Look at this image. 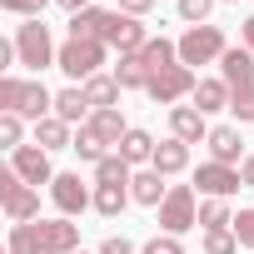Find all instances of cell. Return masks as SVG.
Masks as SVG:
<instances>
[{
	"label": "cell",
	"mask_w": 254,
	"mask_h": 254,
	"mask_svg": "<svg viewBox=\"0 0 254 254\" xmlns=\"http://www.w3.org/2000/svg\"><path fill=\"white\" fill-rule=\"evenodd\" d=\"M15 65H25V70H50L55 60H60V50H55V40H50V25L45 20H20L15 25Z\"/></svg>",
	"instance_id": "1"
},
{
	"label": "cell",
	"mask_w": 254,
	"mask_h": 254,
	"mask_svg": "<svg viewBox=\"0 0 254 254\" xmlns=\"http://www.w3.org/2000/svg\"><path fill=\"white\" fill-rule=\"evenodd\" d=\"M25 234H30L35 254H75V249H80V224L65 219V214H55V219H30Z\"/></svg>",
	"instance_id": "2"
},
{
	"label": "cell",
	"mask_w": 254,
	"mask_h": 254,
	"mask_svg": "<svg viewBox=\"0 0 254 254\" xmlns=\"http://www.w3.org/2000/svg\"><path fill=\"white\" fill-rule=\"evenodd\" d=\"M0 204H5V219H10V224H30V219H40V190L25 185L10 165L0 170Z\"/></svg>",
	"instance_id": "3"
},
{
	"label": "cell",
	"mask_w": 254,
	"mask_h": 254,
	"mask_svg": "<svg viewBox=\"0 0 254 254\" xmlns=\"http://www.w3.org/2000/svg\"><path fill=\"white\" fill-rule=\"evenodd\" d=\"M175 45H180V65H190V70H194V65H214V60H224V50H229L219 25H190Z\"/></svg>",
	"instance_id": "4"
},
{
	"label": "cell",
	"mask_w": 254,
	"mask_h": 254,
	"mask_svg": "<svg viewBox=\"0 0 254 254\" xmlns=\"http://www.w3.org/2000/svg\"><path fill=\"white\" fill-rule=\"evenodd\" d=\"M199 224V190L194 185H170L165 204H160V229L165 234H185Z\"/></svg>",
	"instance_id": "5"
},
{
	"label": "cell",
	"mask_w": 254,
	"mask_h": 254,
	"mask_svg": "<svg viewBox=\"0 0 254 254\" xmlns=\"http://www.w3.org/2000/svg\"><path fill=\"white\" fill-rule=\"evenodd\" d=\"M105 50H110L105 40H65L55 65H60L70 80H80V85H85V80H95V75H100V65H105Z\"/></svg>",
	"instance_id": "6"
},
{
	"label": "cell",
	"mask_w": 254,
	"mask_h": 254,
	"mask_svg": "<svg viewBox=\"0 0 254 254\" xmlns=\"http://www.w3.org/2000/svg\"><path fill=\"white\" fill-rule=\"evenodd\" d=\"M115 30H120V10H100V5H85V10H75L70 15V40H115Z\"/></svg>",
	"instance_id": "7"
},
{
	"label": "cell",
	"mask_w": 254,
	"mask_h": 254,
	"mask_svg": "<svg viewBox=\"0 0 254 254\" xmlns=\"http://www.w3.org/2000/svg\"><path fill=\"white\" fill-rule=\"evenodd\" d=\"M194 190L204 194V199H234L239 190H244V175L234 170V165H199L194 170Z\"/></svg>",
	"instance_id": "8"
},
{
	"label": "cell",
	"mask_w": 254,
	"mask_h": 254,
	"mask_svg": "<svg viewBox=\"0 0 254 254\" xmlns=\"http://www.w3.org/2000/svg\"><path fill=\"white\" fill-rule=\"evenodd\" d=\"M194 85H199V75L190 70V65H170V70H160L155 80H150V100L155 105H175V100H185V95H194Z\"/></svg>",
	"instance_id": "9"
},
{
	"label": "cell",
	"mask_w": 254,
	"mask_h": 254,
	"mask_svg": "<svg viewBox=\"0 0 254 254\" xmlns=\"http://www.w3.org/2000/svg\"><path fill=\"white\" fill-rule=\"evenodd\" d=\"M10 170L25 180V185H55V170H50V150H40V145H20L15 155H10Z\"/></svg>",
	"instance_id": "10"
},
{
	"label": "cell",
	"mask_w": 254,
	"mask_h": 254,
	"mask_svg": "<svg viewBox=\"0 0 254 254\" xmlns=\"http://www.w3.org/2000/svg\"><path fill=\"white\" fill-rule=\"evenodd\" d=\"M50 199H55V209H60L65 219H75V214H85V209L95 204V194L85 190V180H80V175H55Z\"/></svg>",
	"instance_id": "11"
},
{
	"label": "cell",
	"mask_w": 254,
	"mask_h": 254,
	"mask_svg": "<svg viewBox=\"0 0 254 254\" xmlns=\"http://www.w3.org/2000/svg\"><path fill=\"white\" fill-rule=\"evenodd\" d=\"M209 160L214 165H244V140H239V125H214V130H209Z\"/></svg>",
	"instance_id": "12"
},
{
	"label": "cell",
	"mask_w": 254,
	"mask_h": 254,
	"mask_svg": "<svg viewBox=\"0 0 254 254\" xmlns=\"http://www.w3.org/2000/svg\"><path fill=\"white\" fill-rule=\"evenodd\" d=\"M170 135L185 140V145H204V140H209V125H204V115H199L194 105H175V110H170Z\"/></svg>",
	"instance_id": "13"
},
{
	"label": "cell",
	"mask_w": 254,
	"mask_h": 254,
	"mask_svg": "<svg viewBox=\"0 0 254 254\" xmlns=\"http://www.w3.org/2000/svg\"><path fill=\"white\" fill-rule=\"evenodd\" d=\"M219 80H224L229 90L254 85V55H249L244 45H229V50H224V60H219Z\"/></svg>",
	"instance_id": "14"
},
{
	"label": "cell",
	"mask_w": 254,
	"mask_h": 254,
	"mask_svg": "<svg viewBox=\"0 0 254 254\" xmlns=\"http://www.w3.org/2000/svg\"><path fill=\"white\" fill-rule=\"evenodd\" d=\"M20 120H45V115H55V95L40 85V80H25V90H20V110H15Z\"/></svg>",
	"instance_id": "15"
},
{
	"label": "cell",
	"mask_w": 254,
	"mask_h": 254,
	"mask_svg": "<svg viewBox=\"0 0 254 254\" xmlns=\"http://www.w3.org/2000/svg\"><path fill=\"white\" fill-rule=\"evenodd\" d=\"M165 194H170V185H165V175H160V170H140V175L130 180V199H135V204L160 209V204H165Z\"/></svg>",
	"instance_id": "16"
},
{
	"label": "cell",
	"mask_w": 254,
	"mask_h": 254,
	"mask_svg": "<svg viewBox=\"0 0 254 254\" xmlns=\"http://www.w3.org/2000/svg\"><path fill=\"white\" fill-rule=\"evenodd\" d=\"M150 170H160L165 180H170V175H185V170H190V145H185V140H175V135H170V140H160V150H155V165H150Z\"/></svg>",
	"instance_id": "17"
},
{
	"label": "cell",
	"mask_w": 254,
	"mask_h": 254,
	"mask_svg": "<svg viewBox=\"0 0 254 254\" xmlns=\"http://www.w3.org/2000/svg\"><path fill=\"white\" fill-rule=\"evenodd\" d=\"M155 150H160V140H155L150 130H135V125H130V135L120 140V150H115V155H125L130 165H155Z\"/></svg>",
	"instance_id": "18"
},
{
	"label": "cell",
	"mask_w": 254,
	"mask_h": 254,
	"mask_svg": "<svg viewBox=\"0 0 254 254\" xmlns=\"http://www.w3.org/2000/svg\"><path fill=\"white\" fill-rule=\"evenodd\" d=\"M55 115H60L65 125H85V115H95L90 100H85V85H65V90L55 95Z\"/></svg>",
	"instance_id": "19"
},
{
	"label": "cell",
	"mask_w": 254,
	"mask_h": 254,
	"mask_svg": "<svg viewBox=\"0 0 254 254\" xmlns=\"http://www.w3.org/2000/svg\"><path fill=\"white\" fill-rule=\"evenodd\" d=\"M35 145L55 155V150H70V145H75V135H70V125H65L60 115H45V120L35 125Z\"/></svg>",
	"instance_id": "20"
},
{
	"label": "cell",
	"mask_w": 254,
	"mask_h": 254,
	"mask_svg": "<svg viewBox=\"0 0 254 254\" xmlns=\"http://www.w3.org/2000/svg\"><path fill=\"white\" fill-rule=\"evenodd\" d=\"M85 125H90V130H95L105 145H115V150H120V140H125V135H130V125H125V115H120V110H95Z\"/></svg>",
	"instance_id": "21"
},
{
	"label": "cell",
	"mask_w": 254,
	"mask_h": 254,
	"mask_svg": "<svg viewBox=\"0 0 254 254\" xmlns=\"http://www.w3.org/2000/svg\"><path fill=\"white\" fill-rule=\"evenodd\" d=\"M140 60L150 65V80H155L160 70H170V65H180V45H175V40H165V35H150V45L140 50Z\"/></svg>",
	"instance_id": "22"
},
{
	"label": "cell",
	"mask_w": 254,
	"mask_h": 254,
	"mask_svg": "<svg viewBox=\"0 0 254 254\" xmlns=\"http://www.w3.org/2000/svg\"><path fill=\"white\" fill-rule=\"evenodd\" d=\"M85 100H90V110H120V80L115 75L85 80Z\"/></svg>",
	"instance_id": "23"
},
{
	"label": "cell",
	"mask_w": 254,
	"mask_h": 254,
	"mask_svg": "<svg viewBox=\"0 0 254 254\" xmlns=\"http://www.w3.org/2000/svg\"><path fill=\"white\" fill-rule=\"evenodd\" d=\"M190 100H194V110H199V115H214V110H229V85H224V80H199Z\"/></svg>",
	"instance_id": "24"
},
{
	"label": "cell",
	"mask_w": 254,
	"mask_h": 254,
	"mask_svg": "<svg viewBox=\"0 0 254 254\" xmlns=\"http://www.w3.org/2000/svg\"><path fill=\"white\" fill-rule=\"evenodd\" d=\"M115 80H120V90H150V65L140 55H120Z\"/></svg>",
	"instance_id": "25"
},
{
	"label": "cell",
	"mask_w": 254,
	"mask_h": 254,
	"mask_svg": "<svg viewBox=\"0 0 254 254\" xmlns=\"http://www.w3.org/2000/svg\"><path fill=\"white\" fill-rule=\"evenodd\" d=\"M125 204H130V185H95V209L105 219H120Z\"/></svg>",
	"instance_id": "26"
},
{
	"label": "cell",
	"mask_w": 254,
	"mask_h": 254,
	"mask_svg": "<svg viewBox=\"0 0 254 254\" xmlns=\"http://www.w3.org/2000/svg\"><path fill=\"white\" fill-rule=\"evenodd\" d=\"M70 150H75V155H80L85 165H100V160L110 155V145H105V140H100V135L90 130V125H80V130H75V145H70Z\"/></svg>",
	"instance_id": "27"
},
{
	"label": "cell",
	"mask_w": 254,
	"mask_h": 254,
	"mask_svg": "<svg viewBox=\"0 0 254 254\" xmlns=\"http://www.w3.org/2000/svg\"><path fill=\"white\" fill-rule=\"evenodd\" d=\"M135 175H130V160L125 155H105L100 165H95V185H130Z\"/></svg>",
	"instance_id": "28"
},
{
	"label": "cell",
	"mask_w": 254,
	"mask_h": 254,
	"mask_svg": "<svg viewBox=\"0 0 254 254\" xmlns=\"http://www.w3.org/2000/svg\"><path fill=\"white\" fill-rule=\"evenodd\" d=\"M234 214H229V199H199V229H229Z\"/></svg>",
	"instance_id": "29"
},
{
	"label": "cell",
	"mask_w": 254,
	"mask_h": 254,
	"mask_svg": "<svg viewBox=\"0 0 254 254\" xmlns=\"http://www.w3.org/2000/svg\"><path fill=\"white\" fill-rule=\"evenodd\" d=\"M229 115H234L239 125H254V85H239V90H229Z\"/></svg>",
	"instance_id": "30"
},
{
	"label": "cell",
	"mask_w": 254,
	"mask_h": 254,
	"mask_svg": "<svg viewBox=\"0 0 254 254\" xmlns=\"http://www.w3.org/2000/svg\"><path fill=\"white\" fill-rule=\"evenodd\" d=\"M20 140H25V120H20V115H0V145L15 155V150H20Z\"/></svg>",
	"instance_id": "31"
},
{
	"label": "cell",
	"mask_w": 254,
	"mask_h": 254,
	"mask_svg": "<svg viewBox=\"0 0 254 254\" xmlns=\"http://www.w3.org/2000/svg\"><path fill=\"white\" fill-rule=\"evenodd\" d=\"M204 254H239L234 229H204Z\"/></svg>",
	"instance_id": "32"
},
{
	"label": "cell",
	"mask_w": 254,
	"mask_h": 254,
	"mask_svg": "<svg viewBox=\"0 0 254 254\" xmlns=\"http://www.w3.org/2000/svg\"><path fill=\"white\" fill-rule=\"evenodd\" d=\"M20 90H25V80H15V75L0 80V115H15L20 110Z\"/></svg>",
	"instance_id": "33"
},
{
	"label": "cell",
	"mask_w": 254,
	"mask_h": 254,
	"mask_svg": "<svg viewBox=\"0 0 254 254\" xmlns=\"http://www.w3.org/2000/svg\"><path fill=\"white\" fill-rule=\"evenodd\" d=\"M229 229H234V239H239V249H254V204H249V209H239Z\"/></svg>",
	"instance_id": "34"
},
{
	"label": "cell",
	"mask_w": 254,
	"mask_h": 254,
	"mask_svg": "<svg viewBox=\"0 0 254 254\" xmlns=\"http://www.w3.org/2000/svg\"><path fill=\"white\" fill-rule=\"evenodd\" d=\"M10 15H20V20H40V10L45 5H55V0H0Z\"/></svg>",
	"instance_id": "35"
},
{
	"label": "cell",
	"mask_w": 254,
	"mask_h": 254,
	"mask_svg": "<svg viewBox=\"0 0 254 254\" xmlns=\"http://www.w3.org/2000/svg\"><path fill=\"white\" fill-rule=\"evenodd\" d=\"M209 10H214V0H180V20H190V25H204Z\"/></svg>",
	"instance_id": "36"
},
{
	"label": "cell",
	"mask_w": 254,
	"mask_h": 254,
	"mask_svg": "<svg viewBox=\"0 0 254 254\" xmlns=\"http://www.w3.org/2000/svg\"><path fill=\"white\" fill-rule=\"evenodd\" d=\"M140 254H185V244H180V234H155Z\"/></svg>",
	"instance_id": "37"
},
{
	"label": "cell",
	"mask_w": 254,
	"mask_h": 254,
	"mask_svg": "<svg viewBox=\"0 0 254 254\" xmlns=\"http://www.w3.org/2000/svg\"><path fill=\"white\" fill-rule=\"evenodd\" d=\"M10 254H35V244H30L25 224H10Z\"/></svg>",
	"instance_id": "38"
},
{
	"label": "cell",
	"mask_w": 254,
	"mask_h": 254,
	"mask_svg": "<svg viewBox=\"0 0 254 254\" xmlns=\"http://www.w3.org/2000/svg\"><path fill=\"white\" fill-rule=\"evenodd\" d=\"M95 254H135V244L125 239V234H110V239H105V244H100Z\"/></svg>",
	"instance_id": "39"
},
{
	"label": "cell",
	"mask_w": 254,
	"mask_h": 254,
	"mask_svg": "<svg viewBox=\"0 0 254 254\" xmlns=\"http://www.w3.org/2000/svg\"><path fill=\"white\" fill-rule=\"evenodd\" d=\"M155 5H160V0H120V10H125V15H150Z\"/></svg>",
	"instance_id": "40"
},
{
	"label": "cell",
	"mask_w": 254,
	"mask_h": 254,
	"mask_svg": "<svg viewBox=\"0 0 254 254\" xmlns=\"http://www.w3.org/2000/svg\"><path fill=\"white\" fill-rule=\"evenodd\" d=\"M239 175H244V190H254V150L244 155V165H239Z\"/></svg>",
	"instance_id": "41"
},
{
	"label": "cell",
	"mask_w": 254,
	"mask_h": 254,
	"mask_svg": "<svg viewBox=\"0 0 254 254\" xmlns=\"http://www.w3.org/2000/svg\"><path fill=\"white\" fill-rule=\"evenodd\" d=\"M239 35H244V50H249V55H254V15H249V20H244V25H239Z\"/></svg>",
	"instance_id": "42"
},
{
	"label": "cell",
	"mask_w": 254,
	"mask_h": 254,
	"mask_svg": "<svg viewBox=\"0 0 254 254\" xmlns=\"http://www.w3.org/2000/svg\"><path fill=\"white\" fill-rule=\"evenodd\" d=\"M55 5H60L65 15H75V10H85V5H90V0H55Z\"/></svg>",
	"instance_id": "43"
},
{
	"label": "cell",
	"mask_w": 254,
	"mask_h": 254,
	"mask_svg": "<svg viewBox=\"0 0 254 254\" xmlns=\"http://www.w3.org/2000/svg\"><path fill=\"white\" fill-rule=\"evenodd\" d=\"M75 254H85V249H75Z\"/></svg>",
	"instance_id": "44"
}]
</instances>
